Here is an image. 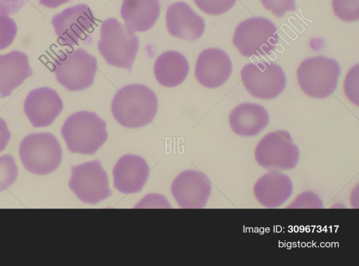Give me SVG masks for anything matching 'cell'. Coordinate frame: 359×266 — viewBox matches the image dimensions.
Listing matches in <instances>:
<instances>
[{"instance_id":"obj_17","label":"cell","mask_w":359,"mask_h":266,"mask_svg":"<svg viewBox=\"0 0 359 266\" xmlns=\"http://www.w3.org/2000/svg\"><path fill=\"white\" fill-rule=\"evenodd\" d=\"M292 190L290 177L279 171L263 175L253 187L256 200L266 208L279 207L291 197Z\"/></svg>"},{"instance_id":"obj_24","label":"cell","mask_w":359,"mask_h":266,"mask_svg":"<svg viewBox=\"0 0 359 266\" xmlns=\"http://www.w3.org/2000/svg\"><path fill=\"white\" fill-rule=\"evenodd\" d=\"M195 4L205 13L218 15L229 10L236 0H194Z\"/></svg>"},{"instance_id":"obj_26","label":"cell","mask_w":359,"mask_h":266,"mask_svg":"<svg viewBox=\"0 0 359 266\" xmlns=\"http://www.w3.org/2000/svg\"><path fill=\"white\" fill-rule=\"evenodd\" d=\"M358 65L353 66L346 75L344 83L345 94L353 103L358 105Z\"/></svg>"},{"instance_id":"obj_29","label":"cell","mask_w":359,"mask_h":266,"mask_svg":"<svg viewBox=\"0 0 359 266\" xmlns=\"http://www.w3.org/2000/svg\"><path fill=\"white\" fill-rule=\"evenodd\" d=\"M29 0H0V15L18 13Z\"/></svg>"},{"instance_id":"obj_12","label":"cell","mask_w":359,"mask_h":266,"mask_svg":"<svg viewBox=\"0 0 359 266\" xmlns=\"http://www.w3.org/2000/svg\"><path fill=\"white\" fill-rule=\"evenodd\" d=\"M212 186L208 178L197 170L180 173L171 186L172 195L178 206L184 209L203 208L210 196Z\"/></svg>"},{"instance_id":"obj_19","label":"cell","mask_w":359,"mask_h":266,"mask_svg":"<svg viewBox=\"0 0 359 266\" xmlns=\"http://www.w3.org/2000/svg\"><path fill=\"white\" fill-rule=\"evenodd\" d=\"M269 116L262 105L243 103L230 113L229 122L232 131L242 136H254L267 126Z\"/></svg>"},{"instance_id":"obj_23","label":"cell","mask_w":359,"mask_h":266,"mask_svg":"<svg viewBox=\"0 0 359 266\" xmlns=\"http://www.w3.org/2000/svg\"><path fill=\"white\" fill-rule=\"evenodd\" d=\"M18 167L13 157L4 155L0 157V192L8 189L16 180Z\"/></svg>"},{"instance_id":"obj_25","label":"cell","mask_w":359,"mask_h":266,"mask_svg":"<svg viewBox=\"0 0 359 266\" xmlns=\"http://www.w3.org/2000/svg\"><path fill=\"white\" fill-rule=\"evenodd\" d=\"M15 22L6 15H0V50L8 48L17 34Z\"/></svg>"},{"instance_id":"obj_6","label":"cell","mask_w":359,"mask_h":266,"mask_svg":"<svg viewBox=\"0 0 359 266\" xmlns=\"http://www.w3.org/2000/svg\"><path fill=\"white\" fill-rule=\"evenodd\" d=\"M19 155L24 167L36 175L54 172L62 160V148L57 138L48 132L33 133L22 140Z\"/></svg>"},{"instance_id":"obj_2","label":"cell","mask_w":359,"mask_h":266,"mask_svg":"<svg viewBox=\"0 0 359 266\" xmlns=\"http://www.w3.org/2000/svg\"><path fill=\"white\" fill-rule=\"evenodd\" d=\"M61 134L70 152L83 155L95 154L108 137L106 122L95 113L87 111L70 115Z\"/></svg>"},{"instance_id":"obj_21","label":"cell","mask_w":359,"mask_h":266,"mask_svg":"<svg viewBox=\"0 0 359 266\" xmlns=\"http://www.w3.org/2000/svg\"><path fill=\"white\" fill-rule=\"evenodd\" d=\"M189 71V64L182 53L168 50L155 61L154 76L158 83L165 88H175L184 82Z\"/></svg>"},{"instance_id":"obj_9","label":"cell","mask_w":359,"mask_h":266,"mask_svg":"<svg viewBox=\"0 0 359 266\" xmlns=\"http://www.w3.org/2000/svg\"><path fill=\"white\" fill-rule=\"evenodd\" d=\"M242 82L252 96L269 100L278 97L286 86V77L282 68L265 61L245 64L241 72Z\"/></svg>"},{"instance_id":"obj_7","label":"cell","mask_w":359,"mask_h":266,"mask_svg":"<svg viewBox=\"0 0 359 266\" xmlns=\"http://www.w3.org/2000/svg\"><path fill=\"white\" fill-rule=\"evenodd\" d=\"M277 27L264 17H254L236 27L233 43L246 57L264 56L273 51L278 42Z\"/></svg>"},{"instance_id":"obj_28","label":"cell","mask_w":359,"mask_h":266,"mask_svg":"<svg viewBox=\"0 0 359 266\" xmlns=\"http://www.w3.org/2000/svg\"><path fill=\"white\" fill-rule=\"evenodd\" d=\"M320 198L313 192L306 191L295 198L287 208H323Z\"/></svg>"},{"instance_id":"obj_14","label":"cell","mask_w":359,"mask_h":266,"mask_svg":"<svg viewBox=\"0 0 359 266\" xmlns=\"http://www.w3.org/2000/svg\"><path fill=\"white\" fill-rule=\"evenodd\" d=\"M232 64L222 50L210 48L198 55L195 67L198 82L208 88H217L224 84L231 76Z\"/></svg>"},{"instance_id":"obj_31","label":"cell","mask_w":359,"mask_h":266,"mask_svg":"<svg viewBox=\"0 0 359 266\" xmlns=\"http://www.w3.org/2000/svg\"><path fill=\"white\" fill-rule=\"evenodd\" d=\"M69 1L70 0H39V4L48 8H57Z\"/></svg>"},{"instance_id":"obj_1","label":"cell","mask_w":359,"mask_h":266,"mask_svg":"<svg viewBox=\"0 0 359 266\" xmlns=\"http://www.w3.org/2000/svg\"><path fill=\"white\" fill-rule=\"evenodd\" d=\"M111 110L114 119L121 125L140 128L154 119L158 111V99L147 86L130 84L115 93Z\"/></svg>"},{"instance_id":"obj_18","label":"cell","mask_w":359,"mask_h":266,"mask_svg":"<svg viewBox=\"0 0 359 266\" xmlns=\"http://www.w3.org/2000/svg\"><path fill=\"white\" fill-rule=\"evenodd\" d=\"M33 74L28 56L25 52L15 50L0 55V97L10 96Z\"/></svg>"},{"instance_id":"obj_13","label":"cell","mask_w":359,"mask_h":266,"mask_svg":"<svg viewBox=\"0 0 359 266\" xmlns=\"http://www.w3.org/2000/svg\"><path fill=\"white\" fill-rule=\"evenodd\" d=\"M63 109V102L57 92L42 87L29 92L24 103V111L34 127L51 125Z\"/></svg>"},{"instance_id":"obj_15","label":"cell","mask_w":359,"mask_h":266,"mask_svg":"<svg viewBox=\"0 0 359 266\" xmlns=\"http://www.w3.org/2000/svg\"><path fill=\"white\" fill-rule=\"evenodd\" d=\"M165 21L168 33L180 39L196 41L202 36L205 31L203 18L183 1L175 2L168 6Z\"/></svg>"},{"instance_id":"obj_10","label":"cell","mask_w":359,"mask_h":266,"mask_svg":"<svg viewBox=\"0 0 359 266\" xmlns=\"http://www.w3.org/2000/svg\"><path fill=\"white\" fill-rule=\"evenodd\" d=\"M71 171L69 186L81 201L95 204L111 195L107 173L98 160L72 167Z\"/></svg>"},{"instance_id":"obj_5","label":"cell","mask_w":359,"mask_h":266,"mask_svg":"<svg viewBox=\"0 0 359 266\" xmlns=\"http://www.w3.org/2000/svg\"><path fill=\"white\" fill-rule=\"evenodd\" d=\"M341 69L332 58L316 56L305 59L297 70L298 84L304 94L323 99L336 90Z\"/></svg>"},{"instance_id":"obj_27","label":"cell","mask_w":359,"mask_h":266,"mask_svg":"<svg viewBox=\"0 0 359 266\" xmlns=\"http://www.w3.org/2000/svg\"><path fill=\"white\" fill-rule=\"evenodd\" d=\"M263 6L276 17L281 18L289 11L296 9L295 0H260Z\"/></svg>"},{"instance_id":"obj_22","label":"cell","mask_w":359,"mask_h":266,"mask_svg":"<svg viewBox=\"0 0 359 266\" xmlns=\"http://www.w3.org/2000/svg\"><path fill=\"white\" fill-rule=\"evenodd\" d=\"M334 13L345 22H353L359 19V0H332Z\"/></svg>"},{"instance_id":"obj_4","label":"cell","mask_w":359,"mask_h":266,"mask_svg":"<svg viewBox=\"0 0 359 266\" xmlns=\"http://www.w3.org/2000/svg\"><path fill=\"white\" fill-rule=\"evenodd\" d=\"M97 69L95 57L82 48L65 51L52 62L57 81L69 91L83 90L90 87Z\"/></svg>"},{"instance_id":"obj_30","label":"cell","mask_w":359,"mask_h":266,"mask_svg":"<svg viewBox=\"0 0 359 266\" xmlns=\"http://www.w3.org/2000/svg\"><path fill=\"white\" fill-rule=\"evenodd\" d=\"M11 137L6 122L0 118V152L6 147Z\"/></svg>"},{"instance_id":"obj_8","label":"cell","mask_w":359,"mask_h":266,"mask_svg":"<svg viewBox=\"0 0 359 266\" xmlns=\"http://www.w3.org/2000/svg\"><path fill=\"white\" fill-rule=\"evenodd\" d=\"M255 158L257 164L267 170H290L297 165L299 150L287 131L276 130L259 141Z\"/></svg>"},{"instance_id":"obj_16","label":"cell","mask_w":359,"mask_h":266,"mask_svg":"<svg viewBox=\"0 0 359 266\" xmlns=\"http://www.w3.org/2000/svg\"><path fill=\"white\" fill-rule=\"evenodd\" d=\"M149 168L142 157L125 155L113 169L114 186L124 194L140 192L147 181Z\"/></svg>"},{"instance_id":"obj_11","label":"cell","mask_w":359,"mask_h":266,"mask_svg":"<svg viewBox=\"0 0 359 266\" xmlns=\"http://www.w3.org/2000/svg\"><path fill=\"white\" fill-rule=\"evenodd\" d=\"M51 24L58 42L62 46H74L86 38L93 29L95 18L87 4H81L55 15Z\"/></svg>"},{"instance_id":"obj_3","label":"cell","mask_w":359,"mask_h":266,"mask_svg":"<svg viewBox=\"0 0 359 266\" xmlns=\"http://www.w3.org/2000/svg\"><path fill=\"white\" fill-rule=\"evenodd\" d=\"M139 45L135 33L129 32L116 19L108 18L101 24L97 48L108 64L130 71Z\"/></svg>"},{"instance_id":"obj_20","label":"cell","mask_w":359,"mask_h":266,"mask_svg":"<svg viewBox=\"0 0 359 266\" xmlns=\"http://www.w3.org/2000/svg\"><path fill=\"white\" fill-rule=\"evenodd\" d=\"M159 0H123L121 15L130 33L150 29L160 15Z\"/></svg>"}]
</instances>
